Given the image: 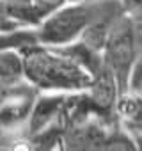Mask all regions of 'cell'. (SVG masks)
Listing matches in <instances>:
<instances>
[{
	"mask_svg": "<svg viewBox=\"0 0 142 151\" xmlns=\"http://www.w3.org/2000/svg\"><path fill=\"white\" fill-rule=\"evenodd\" d=\"M25 82L37 93L77 94L91 84L89 71L64 46L30 45L20 50Z\"/></svg>",
	"mask_w": 142,
	"mask_h": 151,
	"instance_id": "6da1fadb",
	"label": "cell"
},
{
	"mask_svg": "<svg viewBox=\"0 0 142 151\" xmlns=\"http://www.w3.org/2000/svg\"><path fill=\"white\" fill-rule=\"evenodd\" d=\"M101 6L103 0H80L64 4L60 9L43 18L34 29L37 43L59 48L80 41L84 32L101 11Z\"/></svg>",
	"mask_w": 142,
	"mask_h": 151,
	"instance_id": "7a4b0ae2",
	"label": "cell"
},
{
	"mask_svg": "<svg viewBox=\"0 0 142 151\" xmlns=\"http://www.w3.org/2000/svg\"><path fill=\"white\" fill-rule=\"evenodd\" d=\"M137 48H135V39H133V25L130 13L126 11L114 29L110 30L103 48H101V60L107 71L114 77L117 82L121 94L126 91V82L130 77V71L133 64L137 62Z\"/></svg>",
	"mask_w": 142,
	"mask_h": 151,
	"instance_id": "3957f363",
	"label": "cell"
},
{
	"mask_svg": "<svg viewBox=\"0 0 142 151\" xmlns=\"http://www.w3.org/2000/svg\"><path fill=\"white\" fill-rule=\"evenodd\" d=\"M115 128V121L98 116L69 123L64 126L60 151H100L110 132Z\"/></svg>",
	"mask_w": 142,
	"mask_h": 151,
	"instance_id": "277c9868",
	"label": "cell"
},
{
	"mask_svg": "<svg viewBox=\"0 0 142 151\" xmlns=\"http://www.w3.org/2000/svg\"><path fill=\"white\" fill-rule=\"evenodd\" d=\"M37 93L27 84L0 107V151L14 139L27 135L29 117Z\"/></svg>",
	"mask_w": 142,
	"mask_h": 151,
	"instance_id": "5b68a950",
	"label": "cell"
},
{
	"mask_svg": "<svg viewBox=\"0 0 142 151\" xmlns=\"http://www.w3.org/2000/svg\"><path fill=\"white\" fill-rule=\"evenodd\" d=\"M67 98H69V94H55V93L37 94L34 100L32 110H30L27 135L36 133L39 130H44V128L53 126V124H62Z\"/></svg>",
	"mask_w": 142,
	"mask_h": 151,
	"instance_id": "8992f818",
	"label": "cell"
},
{
	"mask_svg": "<svg viewBox=\"0 0 142 151\" xmlns=\"http://www.w3.org/2000/svg\"><path fill=\"white\" fill-rule=\"evenodd\" d=\"M115 124L131 139L142 137V100L123 93L115 105Z\"/></svg>",
	"mask_w": 142,
	"mask_h": 151,
	"instance_id": "52a82bcc",
	"label": "cell"
},
{
	"mask_svg": "<svg viewBox=\"0 0 142 151\" xmlns=\"http://www.w3.org/2000/svg\"><path fill=\"white\" fill-rule=\"evenodd\" d=\"M27 84L23 77V62L20 50H7L0 53V87L16 89Z\"/></svg>",
	"mask_w": 142,
	"mask_h": 151,
	"instance_id": "ba28073f",
	"label": "cell"
},
{
	"mask_svg": "<svg viewBox=\"0 0 142 151\" xmlns=\"http://www.w3.org/2000/svg\"><path fill=\"white\" fill-rule=\"evenodd\" d=\"M0 6L20 29H36L39 25L32 0H0Z\"/></svg>",
	"mask_w": 142,
	"mask_h": 151,
	"instance_id": "9c48e42d",
	"label": "cell"
},
{
	"mask_svg": "<svg viewBox=\"0 0 142 151\" xmlns=\"http://www.w3.org/2000/svg\"><path fill=\"white\" fill-rule=\"evenodd\" d=\"M62 133H64L62 124H53L44 130L27 135V139L32 144L34 151H60Z\"/></svg>",
	"mask_w": 142,
	"mask_h": 151,
	"instance_id": "30bf717a",
	"label": "cell"
},
{
	"mask_svg": "<svg viewBox=\"0 0 142 151\" xmlns=\"http://www.w3.org/2000/svg\"><path fill=\"white\" fill-rule=\"evenodd\" d=\"M36 43L37 39L34 29H16V30L0 32V53L7 50H22Z\"/></svg>",
	"mask_w": 142,
	"mask_h": 151,
	"instance_id": "8fae6325",
	"label": "cell"
},
{
	"mask_svg": "<svg viewBox=\"0 0 142 151\" xmlns=\"http://www.w3.org/2000/svg\"><path fill=\"white\" fill-rule=\"evenodd\" d=\"M100 151H137V142L119 128L112 130Z\"/></svg>",
	"mask_w": 142,
	"mask_h": 151,
	"instance_id": "7c38bea8",
	"label": "cell"
},
{
	"mask_svg": "<svg viewBox=\"0 0 142 151\" xmlns=\"http://www.w3.org/2000/svg\"><path fill=\"white\" fill-rule=\"evenodd\" d=\"M124 93L142 100V59H137V62L133 64V68L130 71V77H128V82H126V91Z\"/></svg>",
	"mask_w": 142,
	"mask_h": 151,
	"instance_id": "4fadbf2b",
	"label": "cell"
},
{
	"mask_svg": "<svg viewBox=\"0 0 142 151\" xmlns=\"http://www.w3.org/2000/svg\"><path fill=\"white\" fill-rule=\"evenodd\" d=\"M67 2H69V0H32V6H34V11H36L37 18H39V23H41L43 18H46L53 11L60 9Z\"/></svg>",
	"mask_w": 142,
	"mask_h": 151,
	"instance_id": "5bb4252c",
	"label": "cell"
},
{
	"mask_svg": "<svg viewBox=\"0 0 142 151\" xmlns=\"http://www.w3.org/2000/svg\"><path fill=\"white\" fill-rule=\"evenodd\" d=\"M2 151H34V147H32V144L29 142V139H27V135H25V137L14 139V140H11L9 144H6V146L2 147Z\"/></svg>",
	"mask_w": 142,
	"mask_h": 151,
	"instance_id": "9a60e30c",
	"label": "cell"
},
{
	"mask_svg": "<svg viewBox=\"0 0 142 151\" xmlns=\"http://www.w3.org/2000/svg\"><path fill=\"white\" fill-rule=\"evenodd\" d=\"M16 29H20L9 16H7V13L2 9V6H0V32H7V30H16Z\"/></svg>",
	"mask_w": 142,
	"mask_h": 151,
	"instance_id": "2e32d148",
	"label": "cell"
},
{
	"mask_svg": "<svg viewBox=\"0 0 142 151\" xmlns=\"http://www.w3.org/2000/svg\"><path fill=\"white\" fill-rule=\"evenodd\" d=\"M23 86H27V84H23ZM23 86H20V87H16V89H6V87H0V107H2V105L11 98V96H14V94L23 87Z\"/></svg>",
	"mask_w": 142,
	"mask_h": 151,
	"instance_id": "e0dca14e",
	"label": "cell"
},
{
	"mask_svg": "<svg viewBox=\"0 0 142 151\" xmlns=\"http://www.w3.org/2000/svg\"><path fill=\"white\" fill-rule=\"evenodd\" d=\"M135 142H137V151H142V137L135 139Z\"/></svg>",
	"mask_w": 142,
	"mask_h": 151,
	"instance_id": "ac0fdd59",
	"label": "cell"
},
{
	"mask_svg": "<svg viewBox=\"0 0 142 151\" xmlns=\"http://www.w3.org/2000/svg\"><path fill=\"white\" fill-rule=\"evenodd\" d=\"M69 2H80V0H69Z\"/></svg>",
	"mask_w": 142,
	"mask_h": 151,
	"instance_id": "d6986e66",
	"label": "cell"
}]
</instances>
